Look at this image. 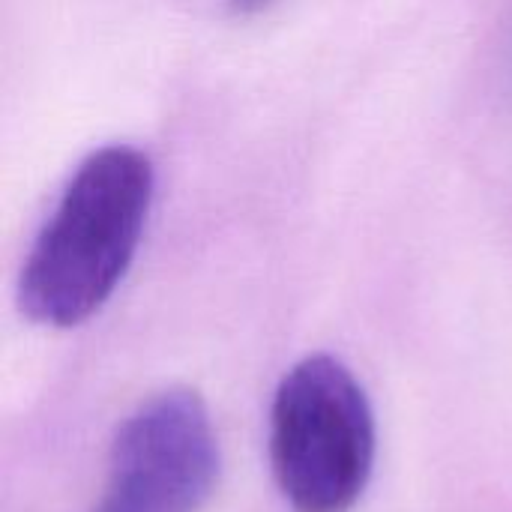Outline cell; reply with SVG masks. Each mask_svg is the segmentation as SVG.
<instances>
[{
  "mask_svg": "<svg viewBox=\"0 0 512 512\" xmlns=\"http://www.w3.org/2000/svg\"><path fill=\"white\" fill-rule=\"evenodd\" d=\"M153 201V165L126 144L90 153L39 231L18 282L21 312L45 327H78L123 282Z\"/></svg>",
  "mask_w": 512,
  "mask_h": 512,
  "instance_id": "6da1fadb",
  "label": "cell"
},
{
  "mask_svg": "<svg viewBox=\"0 0 512 512\" xmlns=\"http://www.w3.org/2000/svg\"><path fill=\"white\" fill-rule=\"evenodd\" d=\"M366 390L330 354L300 360L270 408V465L294 512H351L375 465Z\"/></svg>",
  "mask_w": 512,
  "mask_h": 512,
  "instance_id": "7a4b0ae2",
  "label": "cell"
},
{
  "mask_svg": "<svg viewBox=\"0 0 512 512\" xmlns=\"http://www.w3.org/2000/svg\"><path fill=\"white\" fill-rule=\"evenodd\" d=\"M219 480V441L192 390L144 402L117 432L93 512H198Z\"/></svg>",
  "mask_w": 512,
  "mask_h": 512,
  "instance_id": "3957f363",
  "label": "cell"
},
{
  "mask_svg": "<svg viewBox=\"0 0 512 512\" xmlns=\"http://www.w3.org/2000/svg\"><path fill=\"white\" fill-rule=\"evenodd\" d=\"M276 0H225V6L234 12V15H258V12H264V9H270Z\"/></svg>",
  "mask_w": 512,
  "mask_h": 512,
  "instance_id": "277c9868",
  "label": "cell"
}]
</instances>
